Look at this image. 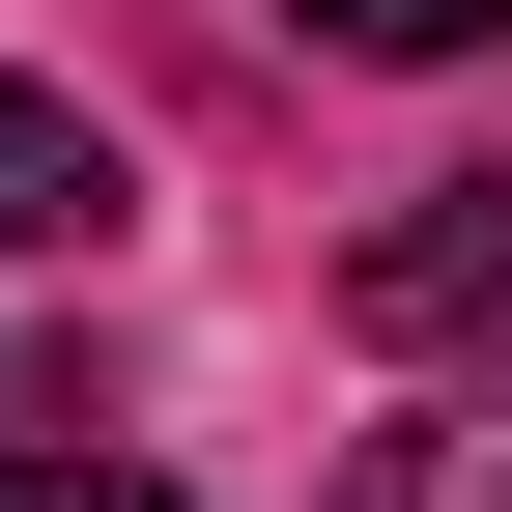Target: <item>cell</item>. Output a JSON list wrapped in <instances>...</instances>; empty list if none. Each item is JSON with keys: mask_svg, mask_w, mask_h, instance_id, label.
<instances>
[{"mask_svg": "<svg viewBox=\"0 0 512 512\" xmlns=\"http://www.w3.org/2000/svg\"><path fill=\"white\" fill-rule=\"evenodd\" d=\"M342 313H370V342H512V171L370 200V228H342Z\"/></svg>", "mask_w": 512, "mask_h": 512, "instance_id": "6da1fadb", "label": "cell"}, {"mask_svg": "<svg viewBox=\"0 0 512 512\" xmlns=\"http://www.w3.org/2000/svg\"><path fill=\"white\" fill-rule=\"evenodd\" d=\"M114 228H143V171H114L57 86H0V256H114Z\"/></svg>", "mask_w": 512, "mask_h": 512, "instance_id": "7a4b0ae2", "label": "cell"}, {"mask_svg": "<svg viewBox=\"0 0 512 512\" xmlns=\"http://www.w3.org/2000/svg\"><path fill=\"white\" fill-rule=\"evenodd\" d=\"M342 512H512V399H427V427H370V484Z\"/></svg>", "mask_w": 512, "mask_h": 512, "instance_id": "3957f363", "label": "cell"}, {"mask_svg": "<svg viewBox=\"0 0 512 512\" xmlns=\"http://www.w3.org/2000/svg\"><path fill=\"white\" fill-rule=\"evenodd\" d=\"M313 57H512V0H285Z\"/></svg>", "mask_w": 512, "mask_h": 512, "instance_id": "277c9868", "label": "cell"}, {"mask_svg": "<svg viewBox=\"0 0 512 512\" xmlns=\"http://www.w3.org/2000/svg\"><path fill=\"white\" fill-rule=\"evenodd\" d=\"M0 512H171L143 456H0Z\"/></svg>", "mask_w": 512, "mask_h": 512, "instance_id": "5b68a950", "label": "cell"}]
</instances>
